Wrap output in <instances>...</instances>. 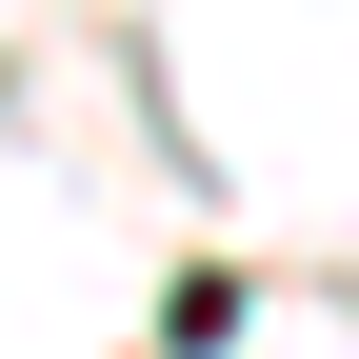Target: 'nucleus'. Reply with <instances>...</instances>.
<instances>
[]
</instances>
